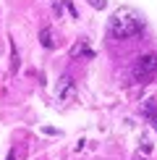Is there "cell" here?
<instances>
[{
  "mask_svg": "<svg viewBox=\"0 0 157 160\" xmlns=\"http://www.w3.org/2000/svg\"><path fill=\"white\" fill-rule=\"evenodd\" d=\"M8 160H16V150H11V152H8Z\"/></svg>",
  "mask_w": 157,
  "mask_h": 160,
  "instance_id": "obj_10",
  "label": "cell"
},
{
  "mask_svg": "<svg viewBox=\"0 0 157 160\" xmlns=\"http://www.w3.org/2000/svg\"><path fill=\"white\" fill-rule=\"evenodd\" d=\"M141 113L149 118V121H155V123H157V100H147V102L141 105Z\"/></svg>",
  "mask_w": 157,
  "mask_h": 160,
  "instance_id": "obj_5",
  "label": "cell"
},
{
  "mask_svg": "<svg viewBox=\"0 0 157 160\" xmlns=\"http://www.w3.org/2000/svg\"><path fill=\"white\" fill-rule=\"evenodd\" d=\"M76 95V87H74V79H71L68 74L60 76V82H58V89H55V97L60 100V102H65V100H71Z\"/></svg>",
  "mask_w": 157,
  "mask_h": 160,
  "instance_id": "obj_3",
  "label": "cell"
},
{
  "mask_svg": "<svg viewBox=\"0 0 157 160\" xmlns=\"http://www.w3.org/2000/svg\"><path fill=\"white\" fill-rule=\"evenodd\" d=\"M81 55H87V58L94 55V52H92V48L87 45V39H78L74 48H71V58H81Z\"/></svg>",
  "mask_w": 157,
  "mask_h": 160,
  "instance_id": "obj_4",
  "label": "cell"
},
{
  "mask_svg": "<svg viewBox=\"0 0 157 160\" xmlns=\"http://www.w3.org/2000/svg\"><path fill=\"white\" fill-rule=\"evenodd\" d=\"M50 3H52V13H55L58 18H63V11H68L65 3H63V0H50Z\"/></svg>",
  "mask_w": 157,
  "mask_h": 160,
  "instance_id": "obj_8",
  "label": "cell"
},
{
  "mask_svg": "<svg viewBox=\"0 0 157 160\" xmlns=\"http://www.w3.org/2000/svg\"><path fill=\"white\" fill-rule=\"evenodd\" d=\"M141 29H144V24H141L139 13L131 11V8H118L107 21V32L115 39H131V37L139 34Z\"/></svg>",
  "mask_w": 157,
  "mask_h": 160,
  "instance_id": "obj_1",
  "label": "cell"
},
{
  "mask_svg": "<svg viewBox=\"0 0 157 160\" xmlns=\"http://www.w3.org/2000/svg\"><path fill=\"white\" fill-rule=\"evenodd\" d=\"M11 71H13V74L18 71V50H16V42H11Z\"/></svg>",
  "mask_w": 157,
  "mask_h": 160,
  "instance_id": "obj_7",
  "label": "cell"
},
{
  "mask_svg": "<svg viewBox=\"0 0 157 160\" xmlns=\"http://www.w3.org/2000/svg\"><path fill=\"white\" fill-rule=\"evenodd\" d=\"M155 74H157V52H144L134 63V79L139 84H147L155 79Z\"/></svg>",
  "mask_w": 157,
  "mask_h": 160,
  "instance_id": "obj_2",
  "label": "cell"
},
{
  "mask_svg": "<svg viewBox=\"0 0 157 160\" xmlns=\"http://www.w3.org/2000/svg\"><path fill=\"white\" fill-rule=\"evenodd\" d=\"M87 3H89L94 11H102V8H105V0H87Z\"/></svg>",
  "mask_w": 157,
  "mask_h": 160,
  "instance_id": "obj_9",
  "label": "cell"
},
{
  "mask_svg": "<svg viewBox=\"0 0 157 160\" xmlns=\"http://www.w3.org/2000/svg\"><path fill=\"white\" fill-rule=\"evenodd\" d=\"M39 42H42V48H55V39H52V29L50 26H45V29L39 32Z\"/></svg>",
  "mask_w": 157,
  "mask_h": 160,
  "instance_id": "obj_6",
  "label": "cell"
}]
</instances>
